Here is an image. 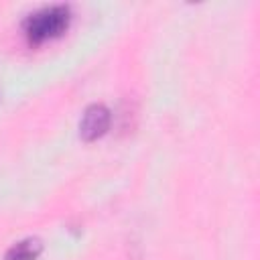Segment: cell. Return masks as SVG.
<instances>
[{"label":"cell","mask_w":260,"mask_h":260,"mask_svg":"<svg viewBox=\"0 0 260 260\" xmlns=\"http://www.w3.org/2000/svg\"><path fill=\"white\" fill-rule=\"evenodd\" d=\"M69 6L65 4H53L45 6L37 12H32L24 20V32L30 43H43L47 39H53L61 35L69 24Z\"/></svg>","instance_id":"6da1fadb"},{"label":"cell","mask_w":260,"mask_h":260,"mask_svg":"<svg viewBox=\"0 0 260 260\" xmlns=\"http://www.w3.org/2000/svg\"><path fill=\"white\" fill-rule=\"evenodd\" d=\"M108 126H110V110L102 104H93L85 110L79 122V134L83 140H95L108 130Z\"/></svg>","instance_id":"7a4b0ae2"},{"label":"cell","mask_w":260,"mask_h":260,"mask_svg":"<svg viewBox=\"0 0 260 260\" xmlns=\"http://www.w3.org/2000/svg\"><path fill=\"white\" fill-rule=\"evenodd\" d=\"M39 254H41V242L37 238H26L16 242L6 252V260H37Z\"/></svg>","instance_id":"3957f363"}]
</instances>
